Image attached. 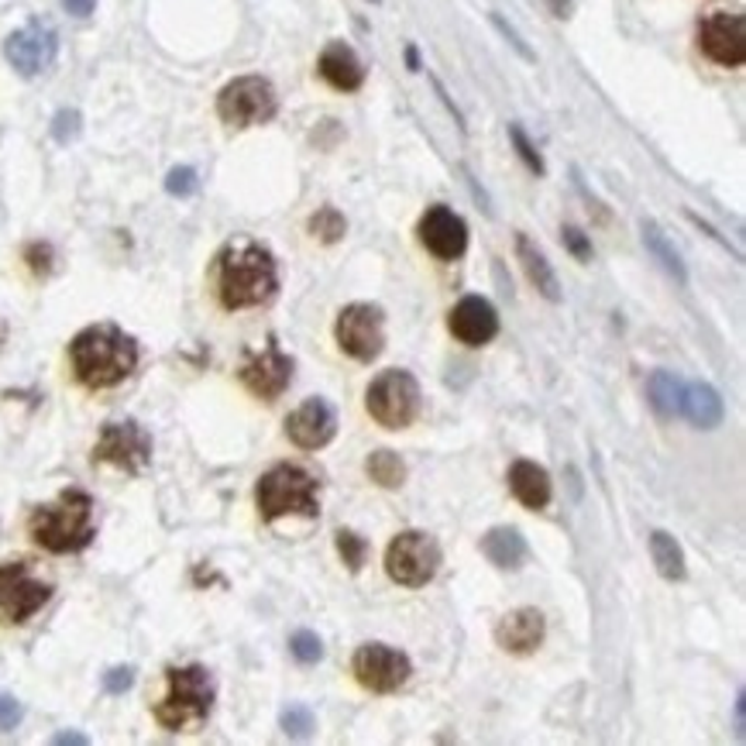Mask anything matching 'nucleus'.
Returning <instances> with one entry per match:
<instances>
[{
    "instance_id": "f257e3e1",
    "label": "nucleus",
    "mask_w": 746,
    "mask_h": 746,
    "mask_svg": "<svg viewBox=\"0 0 746 746\" xmlns=\"http://www.w3.org/2000/svg\"><path fill=\"white\" fill-rule=\"evenodd\" d=\"M279 290V272L272 251L259 241H230L217 255V299L224 310L262 306Z\"/></svg>"
},
{
    "instance_id": "f03ea898",
    "label": "nucleus",
    "mask_w": 746,
    "mask_h": 746,
    "mask_svg": "<svg viewBox=\"0 0 746 746\" xmlns=\"http://www.w3.org/2000/svg\"><path fill=\"white\" fill-rule=\"evenodd\" d=\"M72 372L87 389H114L138 365V341L117 324H93L69 344Z\"/></svg>"
},
{
    "instance_id": "7ed1b4c3",
    "label": "nucleus",
    "mask_w": 746,
    "mask_h": 746,
    "mask_svg": "<svg viewBox=\"0 0 746 746\" xmlns=\"http://www.w3.org/2000/svg\"><path fill=\"white\" fill-rule=\"evenodd\" d=\"M29 530L35 544L48 554L83 551L93 540V499L83 488H66L56 502L38 506L32 512Z\"/></svg>"
},
{
    "instance_id": "20e7f679",
    "label": "nucleus",
    "mask_w": 746,
    "mask_h": 746,
    "mask_svg": "<svg viewBox=\"0 0 746 746\" xmlns=\"http://www.w3.org/2000/svg\"><path fill=\"white\" fill-rule=\"evenodd\" d=\"M166 699L156 705V723L169 733L200 726L214 709V678L207 667L187 664L166 671Z\"/></svg>"
},
{
    "instance_id": "39448f33",
    "label": "nucleus",
    "mask_w": 746,
    "mask_h": 746,
    "mask_svg": "<svg viewBox=\"0 0 746 746\" xmlns=\"http://www.w3.org/2000/svg\"><path fill=\"white\" fill-rule=\"evenodd\" d=\"M255 502H259L265 523H275L282 517L314 520L320 512V482L299 465H275L259 478Z\"/></svg>"
},
{
    "instance_id": "423d86ee",
    "label": "nucleus",
    "mask_w": 746,
    "mask_h": 746,
    "mask_svg": "<svg viewBox=\"0 0 746 746\" xmlns=\"http://www.w3.org/2000/svg\"><path fill=\"white\" fill-rule=\"evenodd\" d=\"M423 393L420 382L406 369H385L372 378L365 389V409L369 417L385 430H403L420 417Z\"/></svg>"
},
{
    "instance_id": "0eeeda50",
    "label": "nucleus",
    "mask_w": 746,
    "mask_h": 746,
    "mask_svg": "<svg viewBox=\"0 0 746 746\" xmlns=\"http://www.w3.org/2000/svg\"><path fill=\"white\" fill-rule=\"evenodd\" d=\"M441 544L423 530H406L385 547V572L403 588H423L427 581H433V575L441 572Z\"/></svg>"
},
{
    "instance_id": "6e6552de",
    "label": "nucleus",
    "mask_w": 746,
    "mask_h": 746,
    "mask_svg": "<svg viewBox=\"0 0 746 746\" xmlns=\"http://www.w3.org/2000/svg\"><path fill=\"white\" fill-rule=\"evenodd\" d=\"M279 111L275 90L265 76H238L217 93V114L230 127H251L265 124Z\"/></svg>"
},
{
    "instance_id": "1a4fd4ad",
    "label": "nucleus",
    "mask_w": 746,
    "mask_h": 746,
    "mask_svg": "<svg viewBox=\"0 0 746 746\" xmlns=\"http://www.w3.org/2000/svg\"><path fill=\"white\" fill-rule=\"evenodd\" d=\"M334 338L354 362H375L385 348V314L375 303H348L334 324Z\"/></svg>"
},
{
    "instance_id": "9d476101",
    "label": "nucleus",
    "mask_w": 746,
    "mask_h": 746,
    "mask_svg": "<svg viewBox=\"0 0 746 746\" xmlns=\"http://www.w3.org/2000/svg\"><path fill=\"white\" fill-rule=\"evenodd\" d=\"M53 599V585L32 575L24 561L0 564V623L18 626Z\"/></svg>"
},
{
    "instance_id": "9b49d317",
    "label": "nucleus",
    "mask_w": 746,
    "mask_h": 746,
    "mask_svg": "<svg viewBox=\"0 0 746 746\" xmlns=\"http://www.w3.org/2000/svg\"><path fill=\"white\" fill-rule=\"evenodd\" d=\"M93 461L97 465L124 468L127 475H138V472L148 468V461H151V433L135 420L104 423L100 441L93 448Z\"/></svg>"
},
{
    "instance_id": "f8f14e48",
    "label": "nucleus",
    "mask_w": 746,
    "mask_h": 746,
    "mask_svg": "<svg viewBox=\"0 0 746 746\" xmlns=\"http://www.w3.org/2000/svg\"><path fill=\"white\" fill-rule=\"evenodd\" d=\"M351 671L362 688H369L375 694H393L409 681L414 664H409V657L403 651L389 647V643H362V647L354 651Z\"/></svg>"
},
{
    "instance_id": "ddd939ff",
    "label": "nucleus",
    "mask_w": 746,
    "mask_h": 746,
    "mask_svg": "<svg viewBox=\"0 0 746 746\" xmlns=\"http://www.w3.org/2000/svg\"><path fill=\"white\" fill-rule=\"evenodd\" d=\"M59 38L53 32V24L45 21H29L24 29L11 32L4 42V56L21 76H38L56 63Z\"/></svg>"
},
{
    "instance_id": "4468645a",
    "label": "nucleus",
    "mask_w": 746,
    "mask_h": 746,
    "mask_svg": "<svg viewBox=\"0 0 746 746\" xmlns=\"http://www.w3.org/2000/svg\"><path fill=\"white\" fill-rule=\"evenodd\" d=\"M241 382H245V389L255 393L259 399H279L282 393L290 389V382H293V358L282 351L275 344V338H269V344L262 351H255L245 358V365H241Z\"/></svg>"
},
{
    "instance_id": "2eb2a0df",
    "label": "nucleus",
    "mask_w": 746,
    "mask_h": 746,
    "mask_svg": "<svg viewBox=\"0 0 746 746\" xmlns=\"http://www.w3.org/2000/svg\"><path fill=\"white\" fill-rule=\"evenodd\" d=\"M699 45L702 53L726 69H739L746 63V24L743 14L715 11L699 24Z\"/></svg>"
},
{
    "instance_id": "dca6fc26",
    "label": "nucleus",
    "mask_w": 746,
    "mask_h": 746,
    "mask_svg": "<svg viewBox=\"0 0 746 746\" xmlns=\"http://www.w3.org/2000/svg\"><path fill=\"white\" fill-rule=\"evenodd\" d=\"M420 241L433 259L454 262L468 248V224L461 221L451 207H444V203H437V207H430L420 217Z\"/></svg>"
},
{
    "instance_id": "f3484780",
    "label": "nucleus",
    "mask_w": 746,
    "mask_h": 746,
    "mask_svg": "<svg viewBox=\"0 0 746 746\" xmlns=\"http://www.w3.org/2000/svg\"><path fill=\"white\" fill-rule=\"evenodd\" d=\"M334 433H338V414H334V406L320 396L306 399L286 417V437L303 451L327 448L334 441Z\"/></svg>"
},
{
    "instance_id": "a211bd4d",
    "label": "nucleus",
    "mask_w": 746,
    "mask_h": 746,
    "mask_svg": "<svg viewBox=\"0 0 746 746\" xmlns=\"http://www.w3.org/2000/svg\"><path fill=\"white\" fill-rule=\"evenodd\" d=\"M451 334L468 348H482L499 334V314L496 306L488 303L485 296H465L454 303V310L448 317Z\"/></svg>"
},
{
    "instance_id": "6ab92c4d",
    "label": "nucleus",
    "mask_w": 746,
    "mask_h": 746,
    "mask_svg": "<svg viewBox=\"0 0 746 746\" xmlns=\"http://www.w3.org/2000/svg\"><path fill=\"white\" fill-rule=\"evenodd\" d=\"M544 636H547V620H544V612L533 606L506 612L496 626V643L506 654H517V657L533 654L540 643H544Z\"/></svg>"
},
{
    "instance_id": "aec40b11",
    "label": "nucleus",
    "mask_w": 746,
    "mask_h": 746,
    "mask_svg": "<svg viewBox=\"0 0 746 746\" xmlns=\"http://www.w3.org/2000/svg\"><path fill=\"white\" fill-rule=\"evenodd\" d=\"M320 76L341 93H354L365 83V63L344 42H330L320 53Z\"/></svg>"
},
{
    "instance_id": "412c9836",
    "label": "nucleus",
    "mask_w": 746,
    "mask_h": 746,
    "mask_svg": "<svg viewBox=\"0 0 746 746\" xmlns=\"http://www.w3.org/2000/svg\"><path fill=\"white\" fill-rule=\"evenodd\" d=\"M509 488H512V496H517L520 506L527 509H544L551 502V475L544 465H536V461H512L509 465Z\"/></svg>"
},
{
    "instance_id": "4be33fe9",
    "label": "nucleus",
    "mask_w": 746,
    "mask_h": 746,
    "mask_svg": "<svg viewBox=\"0 0 746 746\" xmlns=\"http://www.w3.org/2000/svg\"><path fill=\"white\" fill-rule=\"evenodd\" d=\"M681 414L702 430H712L726 420V403L709 382H688L681 396Z\"/></svg>"
},
{
    "instance_id": "5701e85b",
    "label": "nucleus",
    "mask_w": 746,
    "mask_h": 746,
    "mask_svg": "<svg viewBox=\"0 0 746 746\" xmlns=\"http://www.w3.org/2000/svg\"><path fill=\"white\" fill-rule=\"evenodd\" d=\"M482 554L493 561L496 568L517 572V568H523L530 547H527V540L517 527H493L482 536Z\"/></svg>"
},
{
    "instance_id": "b1692460",
    "label": "nucleus",
    "mask_w": 746,
    "mask_h": 746,
    "mask_svg": "<svg viewBox=\"0 0 746 746\" xmlns=\"http://www.w3.org/2000/svg\"><path fill=\"white\" fill-rule=\"evenodd\" d=\"M517 255H520V265H523L527 279L533 282V290L551 303H561V282H557V275L547 262V255L540 251L527 235H517Z\"/></svg>"
},
{
    "instance_id": "393cba45",
    "label": "nucleus",
    "mask_w": 746,
    "mask_h": 746,
    "mask_svg": "<svg viewBox=\"0 0 746 746\" xmlns=\"http://www.w3.org/2000/svg\"><path fill=\"white\" fill-rule=\"evenodd\" d=\"M640 235H643V245H647V251L654 255V262L671 275L678 286H688V269L681 262L678 248L671 245V238L664 235L657 221H640Z\"/></svg>"
},
{
    "instance_id": "a878e982",
    "label": "nucleus",
    "mask_w": 746,
    "mask_h": 746,
    "mask_svg": "<svg viewBox=\"0 0 746 746\" xmlns=\"http://www.w3.org/2000/svg\"><path fill=\"white\" fill-rule=\"evenodd\" d=\"M681 396H685V382L675 372H664L657 369L647 378V399L654 406V414L660 420H675L681 414Z\"/></svg>"
},
{
    "instance_id": "bb28decb",
    "label": "nucleus",
    "mask_w": 746,
    "mask_h": 746,
    "mask_svg": "<svg viewBox=\"0 0 746 746\" xmlns=\"http://www.w3.org/2000/svg\"><path fill=\"white\" fill-rule=\"evenodd\" d=\"M651 557H654V568L660 572V578H667V581H681L688 575L685 551L667 530H654L651 533Z\"/></svg>"
},
{
    "instance_id": "cd10ccee",
    "label": "nucleus",
    "mask_w": 746,
    "mask_h": 746,
    "mask_svg": "<svg viewBox=\"0 0 746 746\" xmlns=\"http://www.w3.org/2000/svg\"><path fill=\"white\" fill-rule=\"evenodd\" d=\"M365 472L382 488H399L406 482V465H403V457L396 451H375V454H369Z\"/></svg>"
},
{
    "instance_id": "c85d7f7f",
    "label": "nucleus",
    "mask_w": 746,
    "mask_h": 746,
    "mask_svg": "<svg viewBox=\"0 0 746 746\" xmlns=\"http://www.w3.org/2000/svg\"><path fill=\"white\" fill-rule=\"evenodd\" d=\"M310 235L324 245H338L344 235H348V221L341 211H334V207H324L310 217Z\"/></svg>"
},
{
    "instance_id": "c756f323",
    "label": "nucleus",
    "mask_w": 746,
    "mask_h": 746,
    "mask_svg": "<svg viewBox=\"0 0 746 746\" xmlns=\"http://www.w3.org/2000/svg\"><path fill=\"white\" fill-rule=\"evenodd\" d=\"M334 544H338L341 561L348 564V572H362L365 568V557H369V540L358 536L354 530H338L334 533Z\"/></svg>"
},
{
    "instance_id": "7c9ffc66",
    "label": "nucleus",
    "mask_w": 746,
    "mask_h": 746,
    "mask_svg": "<svg viewBox=\"0 0 746 746\" xmlns=\"http://www.w3.org/2000/svg\"><path fill=\"white\" fill-rule=\"evenodd\" d=\"M279 726L290 739H310L314 730H317V719L306 705H286V709H282V715H279Z\"/></svg>"
},
{
    "instance_id": "2f4dec72",
    "label": "nucleus",
    "mask_w": 746,
    "mask_h": 746,
    "mask_svg": "<svg viewBox=\"0 0 746 746\" xmlns=\"http://www.w3.org/2000/svg\"><path fill=\"white\" fill-rule=\"evenodd\" d=\"M509 142H512V148H517V156L527 162V169H530L533 176H544V156H540L536 145L530 142V135L523 132L520 124H509Z\"/></svg>"
},
{
    "instance_id": "473e14b6",
    "label": "nucleus",
    "mask_w": 746,
    "mask_h": 746,
    "mask_svg": "<svg viewBox=\"0 0 746 746\" xmlns=\"http://www.w3.org/2000/svg\"><path fill=\"white\" fill-rule=\"evenodd\" d=\"M290 654L299 660V664H317L324 657V640L310 630H296L290 636Z\"/></svg>"
},
{
    "instance_id": "72a5a7b5",
    "label": "nucleus",
    "mask_w": 746,
    "mask_h": 746,
    "mask_svg": "<svg viewBox=\"0 0 746 746\" xmlns=\"http://www.w3.org/2000/svg\"><path fill=\"white\" fill-rule=\"evenodd\" d=\"M196 187H200V179H196V169H190V166H176V169L166 176V190H169L172 196H193Z\"/></svg>"
},
{
    "instance_id": "f704fd0d",
    "label": "nucleus",
    "mask_w": 746,
    "mask_h": 746,
    "mask_svg": "<svg viewBox=\"0 0 746 746\" xmlns=\"http://www.w3.org/2000/svg\"><path fill=\"white\" fill-rule=\"evenodd\" d=\"M24 259H29V269L35 275H48V272H53V262H56V251H53V245L35 241V245L24 248Z\"/></svg>"
},
{
    "instance_id": "c9c22d12",
    "label": "nucleus",
    "mask_w": 746,
    "mask_h": 746,
    "mask_svg": "<svg viewBox=\"0 0 746 746\" xmlns=\"http://www.w3.org/2000/svg\"><path fill=\"white\" fill-rule=\"evenodd\" d=\"M80 127H83L80 111H59L56 121H53V138L66 145V142H72L76 135H80Z\"/></svg>"
},
{
    "instance_id": "e433bc0d",
    "label": "nucleus",
    "mask_w": 746,
    "mask_h": 746,
    "mask_svg": "<svg viewBox=\"0 0 746 746\" xmlns=\"http://www.w3.org/2000/svg\"><path fill=\"white\" fill-rule=\"evenodd\" d=\"M561 241H564V248H568L578 262H591V255H596V251H591V241L585 238V230H578L572 224L561 230Z\"/></svg>"
},
{
    "instance_id": "4c0bfd02",
    "label": "nucleus",
    "mask_w": 746,
    "mask_h": 746,
    "mask_svg": "<svg viewBox=\"0 0 746 746\" xmlns=\"http://www.w3.org/2000/svg\"><path fill=\"white\" fill-rule=\"evenodd\" d=\"M493 24H496V29H499V35H502V38H506V42H509L512 48H517V53H520V56H523L527 63H536L533 48H530V45H527V42L520 38V32L512 29V24H509V21H506L502 14H493Z\"/></svg>"
},
{
    "instance_id": "58836bf2",
    "label": "nucleus",
    "mask_w": 746,
    "mask_h": 746,
    "mask_svg": "<svg viewBox=\"0 0 746 746\" xmlns=\"http://www.w3.org/2000/svg\"><path fill=\"white\" fill-rule=\"evenodd\" d=\"M21 719H24V709H21V702L14 699V694H0V733L18 730Z\"/></svg>"
},
{
    "instance_id": "ea45409f",
    "label": "nucleus",
    "mask_w": 746,
    "mask_h": 746,
    "mask_svg": "<svg viewBox=\"0 0 746 746\" xmlns=\"http://www.w3.org/2000/svg\"><path fill=\"white\" fill-rule=\"evenodd\" d=\"M132 685H135V671H132V667H111V671L104 675V691L108 694H124Z\"/></svg>"
},
{
    "instance_id": "a19ab883",
    "label": "nucleus",
    "mask_w": 746,
    "mask_h": 746,
    "mask_svg": "<svg viewBox=\"0 0 746 746\" xmlns=\"http://www.w3.org/2000/svg\"><path fill=\"white\" fill-rule=\"evenodd\" d=\"M63 8H66V14H72V18H90L93 8H97V0H63Z\"/></svg>"
},
{
    "instance_id": "79ce46f5",
    "label": "nucleus",
    "mask_w": 746,
    "mask_h": 746,
    "mask_svg": "<svg viewBox=\"0 0 746 746\" xmlns=\"http://www.w3.org/2000/svg\"><path fill=\"white\" fill-rule=\"evenodd\" d=\"M53 743H56V746H66V743H72V746H87L90 739H87L83 733H56Z\"/></svg>"
},
{
    "instance_id": "37998d69",
    "label": "nucleus",
    "mask_w": 746,
    "mask_h": 746,
    "mask_svg": "<svg viewBox=\"0 0 746 746\" xmlns=\"http://www.w3.org/2000/svg\"><path fill=\"white\" fill-rule=\"evenodd\" d=\"M743 733H746V699L739 694L736 699V736L743 739Z\"/></svg>"
},
{
    "instance_id": "c03bdc74",
    "label": "nucleus",
    "mask_w": 746,
    "mask_h": 746,
    "mask_svg": "<svg viewBox=\"0 0 746 746\" xmlns=\"http://www.w3.org/2000/svg\"><path fill=\"white\" fill-rule=\"evenodd\" d=\"M406 66H409V69H420V53H417V45H406Z\"/></svg>"
}]
</instances>
